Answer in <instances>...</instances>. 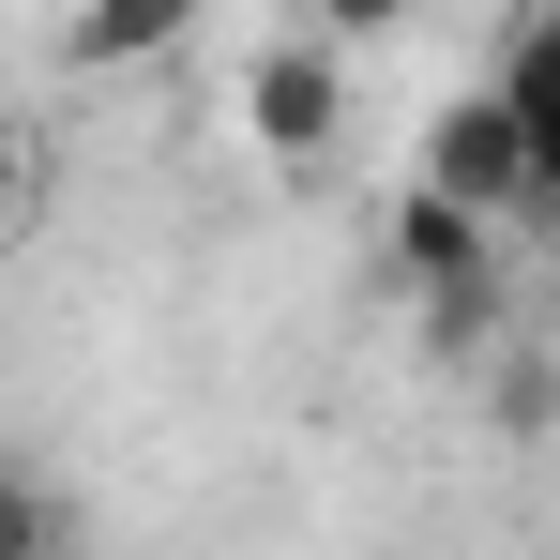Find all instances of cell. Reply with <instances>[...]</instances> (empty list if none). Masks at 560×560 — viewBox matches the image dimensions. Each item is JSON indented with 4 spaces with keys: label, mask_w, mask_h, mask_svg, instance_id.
I'll list each match as a JSON object with an SVG mask.
<instances>
[{
    "label": "cell",
    "mask_w": 560,
    "mask_h": 560,
    "mask_svg": "<svg viewBox=\"0 0 560 560\" xmlns=\"http://www.w3.org/2000/svg\"><path fill=\"white\" fill-rule=\"evenodd\" d=\"M228 121H243V152L273 183H318L349 152V61H334V31H258L243 77H228Z\"/></svg>",
    "instance_id": "6da1fadb"
},
{
    "label": "cell",
    "mask_w": 560,
    "mask_h": 560,
    "mask_svg": "<svg viewBox=\"0 0 560 560\" xmlns=\"http://www.w3.org/2000/svg\"><path fill=\"white\" fill-rule=\"evenodd\" d=\"M409 183L440 197V212H469V228H530V137H515V106L469 77L455 106H424V137H409Z\"/></svg>",
    "instance_id": "7a4b0ae2"
},
{
    "label": "cell",
    "mask_w": 560,
    "mask_h": 560,
    "mask_svg": "<svg viewBox=\"0 0 560 560\" xmlns=\"http://www.w3.org/2000/svg\"><path fill=\"white\" fill-rule=\"evenodd\" d=\"M378 258H394V288L424 303V288H469V273H500L515 243H500V228H469V212H440V197L409 183L394 212H378Z\"/></svg>",
    "instance_id": "3957f363"
},
{
    "label": "cell",
    "mask_w": 560,
    "mask_h": 560,
    "mask_svg": "<svg viewBox=\"0 0 560 560\" xmlns=\"http://www.w3.org/2000/svg\"><path fill=\"white\" fill-rule=\"evenodd\" d=\"M197 46V0H106V15H61V77H152Z\"/></svg>",
    "instance_id": "277c9868"
},
{
    "label": "cell",
    "mask_w": 560,
    "mask_h": 560,
    "mask_svg": "<svg viewBox=\"0 0 560 560\" xmlns=\"http://www.w3.org/2000/svg\"><path fill=\"white\" fill-rule=\"evenodd\" d=\"M409 318H424V364H500V349H515V288H500V273H469V288H424Z\"/></svg>",
    "instance_id": "5b68a950"
},
{
    "label": "cell",
    "mask_w": 560,
    "mask_h": 560,
    "mask_svg": "<svg viewBox=\"0 0 560 560\" xmlns=\"http://www.w3.org/2000/svg\"><path fill=\"white\" fill-rule=\"evenodd\" d=\"M0 560H77V500L31 455H0Z\"/></svg>",
    "instance_id": "8992f818"
},
{
    "label": "cell",
    "mask_w": 560,
    "mask_h": 560,
    "mask_svg": "<svg viewBox=\"0 0 560 560\" xmlns=\"http://www.w3.org/2000/svg\"><path fill=\"white\" fill-rule=\"evenodd\" d=\"M485 424H500V440H546V424H560V364L530 349V334L485 364Z\"/></svg>",
    "instance_id": "52a82bcc"
},
{
    "label": "cell",
    "mask_w": 560,
    "mask_h": 560,
    "mask_svg": "<svg viewBox=\"0 0 560 560\" xmlns=\"http://www.w3.org/2000/svg\"><path fill=\"white\" fill-rule=\"evenodd\" d=\"M485 92H515V106H546V92H560V0L500 31V77H485Z\"/></svg>",
    "instance_id": "ba28073f"
},
{
    "label": "cell",
    "mask_w": 560,
    "mask_h": 560,
    "mask_svg": "<svg viewBox=\"0 0 560 560\" xmlns=\"http://www.w3.org/2000/svg\"><path fill=\"white\" fill-rule=\"evenodd\" d=\"M15 228H31V121L0 106V243H15Z\"/></svg>",
    "instance_id": "9c48e42d"
}]
</instances>
